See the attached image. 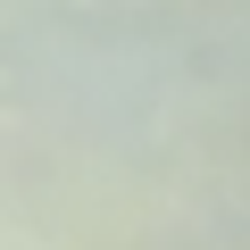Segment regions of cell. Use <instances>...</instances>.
Here are the masks:
<instances>
[]
</instances>
